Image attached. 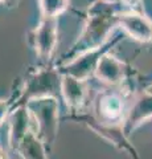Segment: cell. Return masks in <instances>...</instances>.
<instances>
[{"mask_svg":"<svg viewBox=\"0 0 152 159\" xmlns=\"http://www.w3.org/2000/svg\"><path fill=\"white\" fill-rule=\"evenodd\" d=\"M152 118V96L144 92L143 94L135 99L131 105L128 111L124 114L122 119V131L124 134H130L136 127L143 125L144 122L150 121Z\"/></svg>","mask_w":152,"mask_h":159,"instance_id":"cell-7","label":"cell"},{"mask_svg":"<svg viewBox=\"0 0 152 159\" xmlns=\"http://www.w3.org/2000/svg\"><path fill=\"white\" fill-rule=\"evenodd\" d=\"M60 92L67 106L72 109H80L87 97L86 81L69 74H62L60 78Z\"/></svg>","mask_w":152,"mask_h":159,"instance_id":"cell-9","label":"cell"},{"mask_svg":"<svg viewBox=\"0 0 152 159\" xmlns=\"http://www.w3.org/2000/svg\"><path fill=\"white\" fill-rule=\"evenodd\" d=\"M94 76L107 85H118L126 76V65L114 54L106 51L99 57L94 69Z\"/></svg>","mask_w":152,"mask_h":159,"instance_id":"cell-8","label":"cell"},{"mask_svg":"<svg viewBox=\"0 0 152 159\" xmlns=\"http://www.w3.org/2000/svg\"><path fill=\"white\" fill-rule=\"evenodd\" d=\"M120 4L127 8V9H132V11H138L141 6V0H119Z\"/></svg>","mask_w":152,"mask_h":159,"instance_id":"cell-13","label":"cell"},{"mask_svg":"<svg viewBox=\"0 0 152 159\" xmlns=\"http://www.w3.org/2000/svg\"><path fill=\"white\" fill-rule=\"evenodd\" d=\"M95 114L98 121L111 126V123L122 122L124 116V99L115 92L101 93L95 99Z\"/></svg>","mask_w":152,"mask_h":159,"instance_id":"cell-4","label":"cell"},{"mask_svg":"<svg viewBox=\"0 0 152 159\" xmlns=\"http://www.w3.org/2000/svg\"><path fill=\"white\" fill-rule=\"evenodd\" d=\"M35 48L36 53L44 61H49L56 49L58 41L57 19H41L35 31Z\"/></svg>","mask_w":152,"mask_h":159,"instance_id":"cell-5","label":"cell"},{"mask_svg":"<svg viewBox=\"0 0 152 159\" xmlns=\"http://www.w3.org/2000/svg\"><path fill=\"white\" fill-rule=\"evenodd\" d=\"M112 44L114 43H109L102 48L95 49V51H90L83 54H80L78 57L73 58L72 61L63 64L62 74H69V76H73L78 80L86 81L89 78V76H91L94 73V69L97 66V62L99 60V57L106 51H109V47H111Z\"/></svg>","mask_w":152,"mask_h":159,"instance_id":"cell-6","label":"cell"},{"mask_svg":"<svg viewBox=\"0 0 152 159\" xmlns=\"http://www.w3.org/2000/svg\"><path fill=\"white\" fill-rule=\"evenodd\" d=\"M127 9L119 2L95 0L87 9V16L83 31L73 44L65 57V64L90 51L102 48L109 43L114 28L118 27L120 12Z\"/></svg>","mask_w":152,"mask_h":159,"instance_id":"cell-1","label":"cell"},{"mask_svg":"<svg viewBox=\"0 0 152 159\" xmlns=\"http://www.w3.org/2000/svg\"><path fill=\"white\" fill-rule=\"evenodd\" d=\"M29 130V113L25 107H21L12 114L9 143L12 147H19L21 139Z\"/></svg>","mask_w":152,"mask_h":159,"instance_id":"cell-10","label":"cell"},{"mask_svg":"<svg viewBox=\"0 0 152 159\" xmlns=\"http://www.w3.org/2000/svg\"><path fill=\"white\" fill-rule=\"evenodd\" d=\"M118 27L139 43L152 41V21L139 11L124 9L118 19Z\"/></svg>","mask_w":152,"mask_h":159,"instance_id":"cell-3","label":"cell"},{"mask_svg":"<svg viewBox=\"0 0 152 159\" xmlns=\"http://www.w3.org/2000/svg\"><path fill=\"white\" fill-rule=\"evenodd\" d=\"M28 113L36 122L37 133L44 145L52 146L58 130V102L52 96L33 97L27 105Z\"/></svg>","mask_w":152,"mask_h":159,"instance_id":"cell-2","label":"cell"},{"mask_svg":"<svg viewBox=\"0 0 152 159\" xmlns=\"http://www.w3.org/2000/svg\"><path fill=\"white\" fill-rule=\"evenodd\" d=\"M8 114V103L4 99H0V125H3L4 119L7 118Z\"/></svg>","mask_w":152,"mask_h":159,"instance_id":"cell-14","label":"cell"},{"mask_svg":"<svg viewBox=\"0 0 152 159\" xmlns=\"http://www.w3.org/2000/svg\"><path fill=\"white\" fill-rule=\"evenodd\" d=\"M0 2H3V0H0Z\"/></svg>","mask_w":152,"mask_h":159,"instance_id":"cell-16","label":"cell"},{"mask_svg":"<svg viewBox=\"0 0 152 159\" xmlns=\"http://www.w3.org/2000/svg\"><path fill=\"white\" fill-rule=\"evenodd\" d=\"M144 92H147V93H148V94H151V96H152V84H151V85L148 86V88H147L145 89V90Z\"/></svg>","mask_w":152,"mask_h":159,"instance_id":"cell-15","label":"cell"},{"mask_svg":"<svg viewBox=\"0 0 152 159\" xmlns=\"http://www.w3.org/2000/svg\"><path fill=\"white\" fill-rule=\"evenodd\" d=\"M69 0H38V6L44 19H57L69 8Z\"/></svg>","mask_w":152,"mask_h":159,"instance_id":"cell-12","label":"cell"},{"mask_svg":"<svg viewBox=\"0 0 152 159\" xmlns=\"http://www.w3.org/2000/svg\"><path fill=\"white\" fill-rule=\"evenodd\" d=\"M17 148L24 159H48L44 143L36 135V133L31 130H28L24 135Z\"/></svg>","mask_w":152,"mask_h":159,"instance_id":"cell-11","label":"cell"}]
</instances>
